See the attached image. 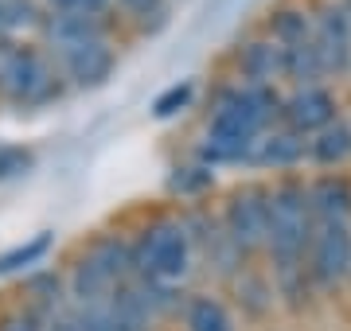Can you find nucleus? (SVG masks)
Wrapping results in <instances>:
<instances>
[{"label":"nucleus","mask_w":351,"mask_h":331,"mask_svg":"<svg viewBox=\"0 0 351 331\" xmlns=\"http://www.w3.org/2000/svg\"><path fill=\"white\" fill-rule=\"evenodd\" d=\"M316 234V215L308 203V183L301 179H281L269 191V254H274V273L281 296H289L293 304H301V296L308 293V246Z\"/></svg>","instance_id":"f257e3e1"},{"label":"nucleus","mask_w":351,"mask_h":331,"mask_svg":"<svg viewBox=\"0 0 351 331\" xmlns=\"http://www.w3.org/2000/svg\"><path fill=\"white\" fill-rule=\"evenodd\" d=\"M274 114H281V102L269 86L246 82L239 90H226L215 102L211 125H207V144L199 148V156L207 164H234V160L246 164L254 140L265 133Z\"/></svg>","instance_id":"f03ea898"},{"label":"nucleus","mask_w":351,"mask_h":331,"mask_svg":"<svg viewBox=\"0 0 351 331\" xmlns=\"http://www.w3.org/2000/svg\"><path fill=\"white\" fill-rule=\"evenodd\" d=\"M137 273V257L121 238H101L90 246L86 257L75 269V296L86 300L90 308H106L113 296L125 289V277Z\"/></svg>","instance_id":"7ed1b4c3"},{"label":"nucleus","mask_w":351,"mask_h":331,"mask_svg":"<svg viewBox=\"0 0 351 331\" xmlns=\"http://www.w3.org/2000/svg\"><path fill=\"white\" fill-rule=\"evenodd\" d=\"M133 257H137V273L145 280H156V284H172L191 269V234L188 222L180 218H160L152 222L141 242L133 246Z\"/></svg>","instance_id":"20e7f679"},{"label":"nucleus","mask_w":351,"mask_h":331,"mask_svg":"<svg viewBox=\"0 0 351 331\" xmlns=\"http://www.w3.org/2000/svg\"><path fill=\"white\" fill-rule=\"evenodd\" d=\"M274 43L281 47L285 75L301 86H316V78L324 75L320 51H316V27L308 24L304 12H277L274 16Z\"/></svg>","instance_id":"39448f33"},{"label":"nucleus","mask_w":351,"mask_h":331,"mask_svg":"<svg viewBox=\"0 0 351 331\" xmlns=\"http://www.w3.org/2000/svg\"><path fill=\"white\" fill-rule=\"evenodd\" d=\"M223 230L230 234V242L239 246L242 254L250 250H269V187L246 183L226 199L223 211Z\"/></svg>","instance_id":"423d86ee"},{"label":"nucleus","mask_w":351,"mask_h":331,"mask_svg":"<svg viewBox=\"0 0 351 331\" xmlns=\"http://www.w3.org/2000/svg\"><path fill=\"white\" fill-rule=\"evenodd\" d=\"M0 90L20 105H36L55 94V75L43 55L20 47V51L4 55V63H0Z\"/></svg>","instance_id":"0eeeda50"},{"label":"nucleus","mask_w":351,"mask_h":331,"mask_svg":"<svg viewBox=\"0 0 351 331\" xmlns=\"http://www.w3.org/2000/svg\"><path fill=\"white\" fill-rule=\"evenodd\" d=\"M308 273L316 284H339L351 277V230L348 222H316L308 246Z\"/></svg>","instance_id":"6e6552de"},{"label":"nucleus","mask_w":351,"mask_h":331,"mask_svg":"<svg viewBox=\"0 0 351 331\" xmlns=\"http://www.w3.org/2000/svg\"><path fill=\"white\" fill-rule=\"evenodd\" d=\"M281 121L293 133H324L328 125H336V98L324 86H301L293 98L281 102Z\"/></svg>","instance_id":"1a4fd4ad"},{"label":"nucleus","mask_w":351,"mask_h":331,"mask_svg":"<svg viewBox=\"0 0 351 331\" xmlns=\"http://www.w3.org/2000/svg\"><path fill=\"white\" fill-rule=\"evenodd\" d=\"M313 27H316V51H320L324 75H343L351 66V27L343 20V12L328 8Z\"/></svg>","instance_id":"9d476101"},{"label":"nucleus","mask_w":351,"mask_h":331,"mask_svg":"<svg viewBox=\"0 0 351 331\" xmlns=\"http://www.w3.org/2000/svg\"><path fill=\"white\" fill-rule=\"evenodd\" d=\"M308 156V140L293 129H277V133H262L254 140L246 164H258V168H297Z\"/></svg>","instance_id":"9b49d317"},{"label":"nucleus","mask_w":351,"mask_h":331,"mask_svg":"<svg viewBox=\"0 0 351 331\" xmlns=\"http://www.w3.org/2000/svg\"><path fill=\"white\" fill-rule=\"evenodd\" d=\"M63 66L66 75L75 78V86H101L113 75V51L106 39H94V43L63 51Z\"/></svg>","instance_id":"f8f14e48"},{"label":"nucleus","mask_w":351,"mask_h":331,"mask_svg":"<svg viewBox=\"0 0 351 331\" xmlns=\"http://www.w3.org/2000/svg\"><path fill=\"white\" fill-rule=\"evenodd\" d=\"M308 203L316 222H348L351 218V179L348 176H320L308 183Z\"/></svg>","instance_id":"ddd939ff"},{"label":"nucleus","mask_w":351,"mask_h":331,"mask_svg":"<svg viewBox=\"0 0 351 331\" xmlns=\"http://www.w3.org/2000/svg\"><path fill=\"white\" fill-rule=\"evenodd\" d=\"M47 39L59 47V51H71V47H82V43H94V39H106V20H101V16H63V12H51Z\"/></svg>","instance_id":"4468645a"},{"label":"nucleus","mask_w":351,"mask_h":331,"mask_svg":"<svg viewBox=\"0 0 351 331\" xmlns=\"http://www.w3.org/2000/svg\"><path fill=\"white\" fill-rule=\"evenodd\" d=\"M242 75L250 78V86H269L277 75H285V59L274 39H258L242 47Z\"/></svg>","instance_id":"2eb2a0df"},{"label":"nucleus","mask_w":351,"mask_h":331,"mask_svg":"<svg viewBox=\"0 0 351 331\" xmlns=\"http://www.w3.org/2000/svg\"><path fill=\"white\" fill-rule=\"evenodd\" d=\"M51 246H55V234H51V230H39L36 238H27V242L4 250V254H0V277H16V273L39 265V261L51 254Z\"/></svg>","instance_id":"dca6fc26"},{"label":"nucleus","mask_w":351,"mask_h":331,"mask_svg":"<svg viewBox=\"0 0 351 331\" xmlns=\"http://www.w3.org/2000/svg\"><path fill=\"white\" fill-rule=\"evenodd\" d=\"M348 156H351V129L339 125V121L308 140V160H316V164H324V168L343 164Z\"/></svg>","instance_id":"f3484780"},{"label":"nucleus","mask_w":351,"mask_h":331,"mask_svg":"<svg viewBox=\"0 0 351 331\" xmlns=\"http://www.w3.org/2000/svg\"><path fill=\"white\" fill-rule=\"evenodd\" d=\"M188 331H234V319L215 296H195L188 304Z\"/></svg>","instance_id":"a211bd4d"},{"label":"nucleus","mask_w":351,"mask_h":331,"mask_svg":"<svg viewBox=\"0 0 351 331\" xmlns=\"http://www.w3.org/2000/svg\"><path fill=\"white\" fill-rule=\"evenodd\" d=\"M191 98H195V82H191V78L172 82L168 90L156 94V102H152V117H156V121H168V117L184 114V109L191 105Z\"/></svg>","instance_id":"6ab92c4d"},{"label":"nucleus","mask_w":351,"mask_h":331,"mask_svg":"<svg viewBox=\"0 0 351 331\" xmlns=\"http://www.w3.org/2000/svg\"><path fill=\"white\" fill-rule=\"evenodd\" d=\"M36 164V153L24 148V144H0V183L16 176H27Z\"/></svg>","instance_id":"aec40b11"},{"label":"nucleus","mask_w":351,"mask_h":331,"mask_svg":"<svg viewBox=\"0 0 351 331\" xmlns=\"http://www.w3.org/2000/svg\"><path fill=\"white\" fill-rule=\"evenodd\" d=\"M211 183H215V176H211V168H207V164H199V168H176V176L168 179V187L180 191V195H199V191H207Z\"/></svg>","instance_id":"412c9836"},{"label":"nucleus","mask_w":351,"mask_h":331,"mask_svg":"<svg viewBox=\"0 0 351 331\" xmlns=\"http://www.w3.org/2000/svg\"><path fill=\"white\" fill-rule=\"evenodd\" d=\"M24 24H32V8L20 0H0V36H8Z\"/></svg>","instance_id":"4be33fe9"},{"label":"nucleus","mask_w":351,"mask_h":331,"mask_svg":"<svg viewBox=\"0 0 351 331\" xmlns=\"http://www.w3.org/2000/svg\"><path fill=\"white\" fill-rule=\"evenodd\" d=\"M51 12H63V16H106L110 0H47Z\"/></svg>","instance_id":"5701e85b"},{"label":"nucleus","mask_w":351,"mask_h":331,"mask_svg":"<svg viewBox=\"0 0 351 331\" xmlns=\"http://www.w3.org/2000/svg\"><path fill=\"white\" fill-rule=\"evenodd\" d=\"M78 328H82V331H129L125 323L110 312V308H90L86 316L78 319Z\"/></svg>","instance_id":"b1692460"},{"label":"nucleus","mask_w":351,"mask_h":331,"mask_svg":"<svg viewBox=\"0 0 351 331\" xmlns=\"http://www.w3.org/2000/svg\"><path fill=\"white\" fill-rule=\"evenodd\" d=\"M0 331H43V323L36 316H12V319H4Z\"/></svg>","instance_id":"393cba45"},{"label":"nucleus","mask_w":351,"mask_h":331,"mask_svg":"<svg viewBox=\"0 0 351 331\" xmlns=\"http://www.w3.org/2000/svg\"><path fill=\"white\" fill-rule=\"evenodd\" d=\"M117 4H125V8H133V12H152L160 0H117Z\"/></svg>","instance_id":"a878e982"}]
</instances>
